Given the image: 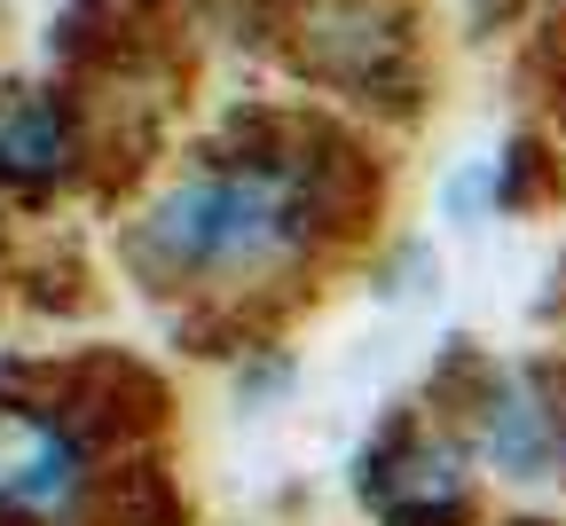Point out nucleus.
I'll return each instance as SVG.
<instances>
[{"label":"nucleus","mask_w":566,"mask_h":526,"mask_svg":"<svg viewBox=\"0 0 566 526\" xmlns=\"http://www.w3.org/2000/svg\"><path fill=\"white\" fill-rule=\"evenodd\" d=\"M292 236H300V204L260 166L252 173H205V181L174 189L150 220V252H166L174 267H244Z\"/></svg>","instance_id":"obj_1"},{"label":"nucleus","mask_w":566,"mask_h":526,"mask_svg":"<svg viewBox=\"0 0 566 526\" xmlns=\"http://www.w3.org/2000/svg\"><path fill=\"white\" fill-rule=\"evenodd\" d=\"M80 495V440L55 417L32 409H0V511L9 518H40Z\"/></svg>","instance_id":"obj_2"},{"label":"nucleus","mask_w":566,"mask_h":526,"mask_svg":"<svg viewBox=\"0 0 566 526\" xmlns=\"http://www.w3.org/2000/svg\"><path fill=\"white\" fill-rule=\"evenodd\" d=\"M0 173H17V181L71 173V118L55 103H24L9 126H0Z\"/></svg>","instance_id":"obj_3"}]
</instances>
